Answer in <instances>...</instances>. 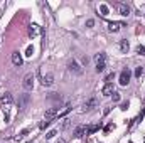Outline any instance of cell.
Masks as SVG:
<instances>
[{"label": "cell", "mask_w": 145, "mask_h": 143, "mask_svg": "<svg viewBox=\"0 0 145 143\" xmlns=\"http://www.w3.org/2000/svg\"><path fill=\"white\" fill-rule=\"evenodd\" d=\"M56 143H64V140H58V141H56Z\"/></svg>", "instance_id": "33"}, {"label": "cell", "mask_w": 145, "mask_h": 143, "mask_svg": "<svg viewBox=\"0 0 145 143\" xmlns=\"http://www.w3.org/2000/svg\"><path fill=\"white\" fill-rule=\"evenodd\" d=\"M30 143H34V141H30Z\"/></svg>", "instance_id": "35"}, {"label": "cell", "mask_w": 145, "mask_h": 143, "mask_svg": "<svg viewBox=\"0 0 145 143\" xmlns=\"http://www.w3.org/2000/svg\"><path fill=\"white\" fill-rule=\"evenodd\" d=\"M142 74H143V67H142V66H138V67L135 69V77H140Z\"/></svg>", "instance_id": "21"}, {"label": "cell", "mask_w": 145, "mask_h": 143, "mask_svg": "<svg viewBox=\"0 0 145 143\" xmlns=\"http://www.w3.org/2000/svg\"><path fill=\"white\" fill-rule=\"evenodd\" d=\"M101 128V125H94V126H90V128H86V135H93V133H96L98 130Z\"/></svg>", "instance_id": "16"}, {"label": "cell", "mask_w": 145, "mask_h": 143, "mask_svg": "<svg viewBox=\"0 0 145 143\" xmlns=\"http://www.w3.org/2000/svg\"><path fill=\"white\" fill-rule=\"evenodd\" d=\"M27 103H29V94H22V98L19 99V108L20 109H26Z\"/></svg>", "instance_id": "12"}, {"label": "cell", "mask_w": 145, "mask_h": 143, "mask_svg": "<svg viewBox=\"0 0 145 143\" xmlns=\"http://www.w3.org/2000/svg\"><path fill=\"white\" fill-rule=\"evenodd\" d=\"M37 32H39V25L32 24V25L29 27V35H30V37H34V35H37Z\"/></svg>", "instance_id": "17"}, {"label": "cell", "mask_w": 145, "mask_h": 143, "mask_svg": "<svg viewBox=\"0 0 145 143\" xmlns=\"http://www.w3.org/2000/svg\"><path fill=\"white\" fill-rule=\"evenodd\" d=\"M51 123H52V121H49V120H44V121H42L41 125H39V128H41V130H46V128H47V126H49V125H51Z\"/></svg>", "instance_id": "20"}, {"label": "cell", "mask_w": 145, "mask_h": 143, "mask_svg": "<svg viewBox=\"0 0 145 143\" xmlns=\"http://www.w3.org/2000/svg\"><path fill=\"white\" fill-rule=\"evenodd\" d=\"M69 126V120H64V123H62V128H68Z\"/></svg>", "instance_id": "31"}, {"label": "cell", "mask_w": 145, "mask_h": 143, "mask_svg": "<svg viewBox=\"0 0 145 143\" xmlns=\"http://www.w3.org/2000/svg\"><path fill=\"white\" fill-rule=\"evenodd\" d=\"M110 111H111V108H110V106H106V108H105V111H103V113H105V114H108Z\"/></svg>", "instance_id": "32"}, {"label": "cell", "mask_w": 145, "mask_h": 143, "mask_svg": "<svg viewBox=\"0 0 145 143\" xmlns=\"http://www.w3.org/2000/svg\"><path fill=\"white\" fill-rule=\"evenodd\" d=\"M127 108H128V101H127V103H122V105H120V109H123V111H125Z\"/></svg>", "instance_id": "30"}, {"label": "cell", "mask_w": 145, "mask_h": 143, "mask_svg": "<svg viewBox=\"0 0 145 143\" xmlns=\"http://www.w3.org/2000/svg\"><path fill=\"white\" fill-rule=\"evenodd\" d=\"M101 94L103 96H111L113 94V84H105L101 89Z\"/></svg>", "instance_id": "10"}, {"label": "cell", "mask_w": 145, "mask_h": 143, "mask_svg": "<svg viewBox=\"0 0 145 143\" xmlns=\"http://www.w3.org/2000/svg\"><path fill=\"white\" fill-rule=\"evenodd\" d=\"M100 12H101V15H108V5H105V3H101L100 5Z\"/></svg>", "instance_id": "18"}, {"label": "cell", "mask_w": 145, "mask_h": 143, "mask_svg": "<svg viewBox=\"0 0 145 143\" xmlns=\"http://www.w3.org/2000/svg\"><path fill=\"white\" fill-rule=\"evenodd\" d=\"M32 54H34V47H32V46H29V47H27V54H26V56H29V57H30Z\"/></svg>", "instance_id": "27"}, {"label": "cell", "mask_w": 145, "mask_h": 143, "mask_svg": "<svg viewBox=\"0 0 145 143\" xmlns=\"http://www.w3.org/2000/svg\"><path fill=\"white\" fill-rule=\"evenodd\" d=\"M113 128H115V125H108V126L105 128V133H110V131H111Z\"/></svg>", "instance_id": "29"}, {"label": "cell", "mask_w": 145, "mask_h": 143, "mask_svg": "<svg viewBox=\"0 0 145 143\" xmlns=\"http://www.w3.org/2000/svg\"><path fill=\"white\" fill-rule=\"evenodd\" d=\"M93 25H94V20H93V19H88V20H86V27H88V29H91Z\"/></svg>", "instance_id": "26"}, {"label": "cell", "mask_w": 145, "mask_h": 143, "mask_svg": "<svg viewBox=\"0 0 145 143\" xmlns=\"http://www.w3.org/2000/svg\"><path fill=\"white\" fill-rule=\"evenodd\" d=\"M115 9L118 10L120 15H130V7L127 5V3H115Z\"/></svg>", "instance_id": "5"}, {"label": "cell", "mask_w": 145, "mask_h": 143, "mask_svg": "<svg viewBox=\"0 0 145 143\" xmlns=\"http://www.w3.org/2000/svg\"><path fill=\"white\" fill-rule=\"evenodd\" d=\"M137 52H138L140 56H145V47L143 46H137Z\"/></svg>", "instance_id": "24"}, {"label": "cell", "mask_w": 145, "mask_h": 143, "mask_svg": "<svg viewBox=\"0 0 145 143\" xmlns=\"http://www.w3.org/2000/svg\"><path fill=\"white\" fill-rule=\"evenodd\" d=\"M12 62H14V66H22V56H20V52H14L12 54Z\"/></svg>", "instance_id": "9"}, {"label": "cell", "mask_w": 145, "mask_h": 143, "mask_svg": "<svg viewBox=\"0 0 145 143\" xmlns=\"http://www.w3.org/2000/svg\"><path fill=\"white\" fill-rule=\"evenodd\" d=\"M0 101H2V105L7 106V105H10V103L14 101V98H12V94H10L9 91H5V93L2 94V98H0Z\"/></svg>", "instance_id": "7"}, {"label": "cell", "mask_w": 145, "mask_h": 143, "mask_svg": "<svg viewBox=\"0 0 145 143\" xmlns=\"http://www.w3.org/2000/svg\"><path fill=\"white\" fill-rule=\"evenodd\" d=\"M22 86H24L26 91H30V89L34 88V74L32 73L26 74V77H24V81H22Z\"/></svg>", "instance_id": "2"}, {"label": "cell", "mask_w": 145, "mask_h": 143, "mask_svg": "<svg viewBox=\"0 0 145 143\" xmlns=\"http://www.w3.org/2000/svg\"><path fill=\"white\" fill-rule=\"evenodd\" d=\"M142 12H143V15H145V7H143V9H142Z\"/></svg>", "instance_id": "34"}, {"label": "cell", "mask_w": 145, "mask_h": 143, "mask_svg": "<svg viewBox=\"0 0 145 143\" xmlns=\"http://www.w3.org/2000/svg\"><path fill=\"white\" fill-rule=\"evenodd\" d=\"M118 47H120V51H122L123 54H127V52H128V49H130V44H128V41H120Z\"/></svg>", "instance_id": "13"}, {"label": "cell", "mask_w": 145, "mask_h": 143, "mask_svg": "<svg viewBox=\"0 0 145 143\" xmlns=\"http://www.w3.org/2000/svg\"><path fill=\"white\" fill-rule=\"evenodd\" d=\"M115 77V73H110L106 74V77H105V81H106V84H111V79Z\"/></svg>", "instance_id": "22"}, {"label": "cell", "mask_w": 145, "mask_h": 143, "mask_svg": "<svg viewBox=\"0 0 145 143\" xmlns=\"http://www.w3.org/2000/svg\"><path fill=\"white\" fill-rule=\"evenodd\" d=\"M68 71L73 73V74H76V76H79V74H83V66H81L76 59H71L68 62Z\"/></svg>", "instance_id": "1"}, {"label": "cell", "mask_w": 145, "mask_h": 143, "mask_svg": "<svg viewBox=\"0 0 145 143\" xmlns=\"http://www.w3.org/2000/svg\"><path fill=\"white\" fill-rule=\"evenodd\" d=\"M94 62H96V64L106 62V54H105V52H98V54L94 56Z\"/></svg>", "instance_id": "14"}, {"label": "cell", "mask_w": 145, "mask_h": 143, "mask_svg": "<svg viewBox=\"0 0 145 143\" xmlns=\"http://www.w3.org/2000/svg\"><path fill=\"white\" fill-rule=\"evenodd\" d=\"M29 131H30V130H29V128H26V130H22V131H20V135H19V138H22V136H26V135H27V133H29Z\"/></svg>", "instance_id": "28"}, {"label": "cell", "mask_w": 145, "mask_h": 143, "mask_svg": "<svg viewBox=\"0 0 145 143\" xmlns=\"http://www.w3.org/2000/svg\"><path fill=\"white\" fill-rule=\"evenodd\" d=\"M41 81H42V84H44V86H52V84H54V77H52V74H46V76H42Z\"/></svg>", "instance_id": "8"}, {"label": "cell", "mask_w": 145, "mask_h": 143, "mask_svg": "<svg viewBox=\"0 0 145 143\" xmlns=\"http://www.w3.org/2000/svg\"><path fill=\"white\" fill-rule=\"evenodd\" d=\"M130 77H132V73H130V69L127 67V69H123L122 73H120V84L127 86V84L130 83Z\"/></svg>", "instance_id": "3"}, {"label": "cell", "mask_w": 145, "mask_h": 143, "mask_svg": "<svg viewBox=\"0 0 145 143\" xmlns=\"http://www.w3.org/2000/svg\"><path fill=\"white\" fill-rule=\"evenodd\" d=\"M58 114H59V108H51V109H47L44 114V120H49V121H52L54 118H58Z\"/></svg>", "instance_id": "6"}, {"label": "cell", "mask_w": 145, "mask_h": 143, "mask_svg": "<svg viewBox=\"0 0 145 143\" xmlns=\"http://www.w3.org/2000/svg\"><path fill=\"white\" fill-rule=\"evenodd\" d=\"M84 133H86V128H84V126H78L76 130H74V136H76V138H81Z\"/></svg>", "instance_id": "15"}, {"label": "cell", "mask_w": 145, "mask_h": 143, "mask_svg": "<svg viewBox=\"0 0 145 143\" xmlns=\"http://www.w3.org/2000/svg\"><path fill=\"white\" fill-rule=\"evenodd\" d=\"M105 69H106V62H100V64H96V71H98V73H103Z\"/></svg>", "instance_id": "19"}, {"label": "cell", "mask_w": 145, "mask_h": 143, "mask_svg": "<svg viewBox=\"0 0 145 143\" xmlns=\"http://www.w3.org/2000/svg\"><path fill=\"white\" fill-rule=\"evenodd\" d=\"M120 27H123V24H122V22H110V24H108L110 32H118V30H120Z\"/></svg>", "instance_id": "11"}, {"label": "cell", "mask_w": 145, "mask_h": 143, "mask_svg": "<svg viewBox=\"0 0 145 143\" xmlns=\"http://www.w3.org/2000/svg\"><path fill=\"white\" fill-rule=\"evenodd\" d=\"M96 106H98V99H96V98H90V99H86V101H84L83 109H84V111H93Z\"/></svg>", "instance_id": "4"}, {"label": "cell", "mask_w": 145, "mask_h": 143, "mask_svg": "<svg viewBox=\"0 0 145 143\" xmlns=\"http://www.w3.org/2000/svg\"><path fill=\"white\" fill-rule=\"evenodd\" d=\"M56 135H58V131H56V130H51V131H49L47 135H46V138H47V140H49V138H54Z\"/></svg>", "instance_id": "23"}, {"label": "cell", "mask_w": 145, "mask_h": 143, "mask_svg": "<svg viewBox=\"0 0 145 143\" xmlns=\"http://www.w3.org/2000/svg\"><path fill=\"white\" fill-rule=\"evenodd\" d=\"M111 98H113V101H120V93H116V91H113V94H111Z\"/></svg>", "instance_id": "25"}]
</instances>
